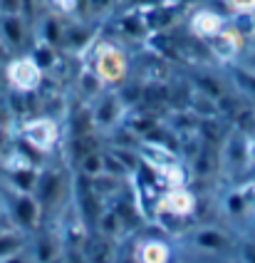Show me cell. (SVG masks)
<instances>
[{"instance_id":"5","label":"cell","mask_w":255,"mask_h":263,"mask_svg":"<svg viewBox=\"0 0 255 263\" xmlns=\"http://www.w3.org/2000/svg\"><path fill=\"white\" fill-rule=\"evenodd\" d=\"M129 115V104L119 89H104L94 102L90 104V119L97 134L109 137L124 124Z\"/></svg>"},{"instance_id":"6","label":"cell","mask_w":255,"mask_h":263,"mask_svg":"<svg viewBox=\"0 0 255 263\" xmlns=\"http://www.w3.org/2000/svg\"><path fill=\"white\" fill-rule=\"evenodd\" d=\"M129 241V253L134 263H176L179 251L174 236L161 234H134L126 238Z\"/></svg>"},{"instance_id":"8","label":"cell","mask_w":255,"mask_h":263,"mask_svg":"<svg viewBox=\"0 0 255 263\" xmlns=\"http://www.w3.org/2000/svg\"><path fill=\"white\" fill-rule=\"evenodd\" d=\"M35 32H32V20L23 13L0 15V43L8 47L10 55H20L30 50Z\"/></svg>"},{"instance_id":"12","label":"cell","mask_w":255,"mask_h":263,"mask_svg":"<svg viewBox=\"0 0 255 263\" xmlns=\"http://www.w3.org/2000/svg\"><path fill=\"white\" fill-rule=\"evenodd\" d=\"M240 65H245L248 70H253L255 72V40L248 45V50H245V55L240 58Z\"/></svg>"},{"instance_id":"10","label":"cell","mask_w":255,"mask_h":263,"mask_svg":"<svg viewBox=\"0 0 255 263\" xmlns=\"http://www.w3.org/2000/svg\"><path fill=\"white\" fill-rule=\"evenodd\" d=\"M236 263H255V241L253 238H240L236 251Z\"/></svg>"},{"instance_id":"15","label":"cell","mask_w":255,"mask_h":263,"mask_svg":"<svg viewBox=\"0 0 255 263\" xmlns=\"http://www.w3.org/2000/svg\"><path fill=\"white\" fill-rule=\"evenodd\" d=\"M47 263H65V258H62V253H60L57 258H52V261H47Z\"/></svg>"},{"instance_id":"2","label":"cell","mask_w":255,"mask_h":263,"mask_svg":"<svg viewBox=\"0 0 255 263\" xmlns=\"http://www.w3.org/2000/svg\"><path fill=\"white\" fill-rule=\"evenodd\" d=\"M62 139L65 127L57 115H30L15 122V142L45 161L52 159L57 149H62Z\"/></svg>"},{"instance_id":"13","label":"cell","mask_w":255,"mask_h":263,"mask_svg":"<svg viewBox=\"0 0 255 263\" xmlns=\"http://www.w3.org/2000/svg\"><path fill=\"white\" fill-rule=\"evenodd\" d=\"M10 58H13V55L8 52V47H5V45L0 43V70L5 67V62H8V60H10Z\"/></svg>"},{"instance_id":"9","label":"cell","mask_w":255,"mask_h":263,"mask_svg":"<svg viewBox=\"0 0 255 263\" xmlns=\"http://www.w3.org/2000/svg\"><path fill=\"white\" fill-rule=\"evenodd\" d=\"M228 17H255V0H218Z\"/></svg>"},{"instance_id":"14","label":"cell","mask_w":255,"mask_h":263,"mask_svg":"<svg viewBox=\"0 0 255 263\" xmlns=\"http://www.w3.org/2000/svg\"><path fill=\"white\" fill-rule=\"evenodd\" d=\"M243 238H253V241H255V221H253V226L248 229V234L243 236Z\"/></svg>"},{"instance_id":"3","label":"cell","mask_w":255,"mask_h":263,"mask_svg":"<svg viewBox=\"0 0 255 263\" xmlns=\"http://www.w3.org/2000/svg\"><path fill=\"white\" fill-rule=\"evenodd\" d=\"M198 211V194L191 189V184H179V186H164L159 189L154 206H151V221H156L159 226L166 219L181 223L179 231L186 226H191Z\"/></svg>"},{"instance_id":"7","label":"cell","mask_w":255,"mask_h":263,"mask_svg":"<svg viewBox=\"0 0 255 263\" xmlns=\"http://www.w3.org/2000/svg\"><path fill=\"white\" fill-rule=\"evenodd\" d=\"M228 20H230V17H228L223 10L201 3V5L191 8L188 15H186V35L206 45L208 40H213V37L223 30V25Z\"/></svg>"},{"instance_id":"1","label":"cell","mask_w":255,"mask_h":263,"mask_svg":"<svg viewBox=\"0 0 255 263\" xmlns=\"http://www.w3.org/2000/svg\"><path fill=\"white\" fill-rule=\"evenodd\" d=\"M79 62H84L107 89H119L132 80V50L109 37L104 30Z\"/></svg>"},{"instance_id":"4","label":"cell","mask_w":255,"mask_h":263,"mask_svg":"<svg viewBox=\"0 0 255 263\" xmlns=\"http://www.w3.org/2000/svg\"><path fill=\"white\" fill-rule=\"evenodd\" d=\"M3 82L10 95L20 97H35L40 89L45 87L47 72L37 65V60L30 52H20L5 62L3 67Z\"/></svg>"},{"instance_id":"11","label":"cell","mask_w":255,"mask_h":263,"mask_svg":"<svg viewBox=\"0 0 255 263\" xmlns=\"http://www.w3.org/2000/svg\"><path fill=\"white\" fill-rule=\"evenodd\" d=\"M23 13L30 17V0H0V15Z\"/></svg>"}]
</instances>
